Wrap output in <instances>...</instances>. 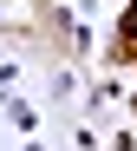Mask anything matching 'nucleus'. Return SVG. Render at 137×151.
I'll use <instances>...</instances> for the list:
<instances>
[{"mask_svg": "<svg viewBox=\"0 0 137 151\" xmlns=\"http://www.w3.org/2000/svg\"><path fill=\"white\" fill-rule=\"evenodd\" d=\"M124 46L137 53V7H131V20H124Z\"/></svg>", "mask_w": 137, "mask_h": 151, "instance_id": "1", "label": "nucleus"}]
</instances>
